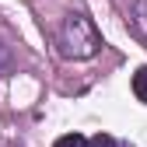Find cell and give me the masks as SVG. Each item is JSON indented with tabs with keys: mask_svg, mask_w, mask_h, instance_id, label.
<instances>
[{
	"mask_svg": "<svg viewBox=\"0 0 147 147\" xmlns=\"http://www.w3.org/2000/svg\"><path fill=\"white\" fill-rule=\"evenodd\" d=\"M56 46L67 60H91L102 49V35L84 11H70L63 14V21L56 28Z\"/></svg>",
	"mask_w": 147,
	"mask_h": 147,
	"instance_id": "cell-1",
	"label": "cell"
},
{
	"mask_svg": "<svg viewBox=\"0 0 147 147\" xmlns=\"http://www.w3.org/2000/svg\"><path fill=\"white\" fill-rule=\"evenodd\" d=\"M130 25H133V32L140 35V39L147 42V0H137V4L130 7Z\"/></svg>",
	"mask_w": 147,
	"mask_h": 147,
	"instance_id": "cell-2",
	"label": "cell"
},
{
	"mask_svg": "<svg viewBox=\"0 0 147 147\" xmlns=\"http://www.w3.org/2000/svg\"><path fill=\"white\" fill-rule=\"evenodd\" d=\"M133 95H137V102L147 105V67H140V70L133 74Z\"/></svg>",
	"mask_w": 147,
	"mask_h": 147,
	"instance_id": "cell-3",
	"label": "cell"
},
{
	"mask_svg": "<svg viewBox=\"0 0 147 147\" xmlns=\"http://www.w3.org/2000/svg\"><path fill=\"white\" fill-rule=\"evenodd\" d=\"M53 147H91V140H88V137H81V133H63Z\"/></svg>",
	"mask_w": 147,
	"mask_h": 147,
	"instance_id": "cell-4",
	"label": "cell"
},
{
	"mask_svg": "<svg viewBox=\"0 0 147 147\" xmlns=\"http://www.w3.org/2000/svg\"><path fill=\"white\" fill-rule=\"evenodd\" d=\"M7 70H11V53L0 46V74H7Z\"/></svg>",
	"mask_w": 147,
	"mask_h": 147,
	"instance_id": "cell-5",
	"label": "cell"
}]
</instances>
